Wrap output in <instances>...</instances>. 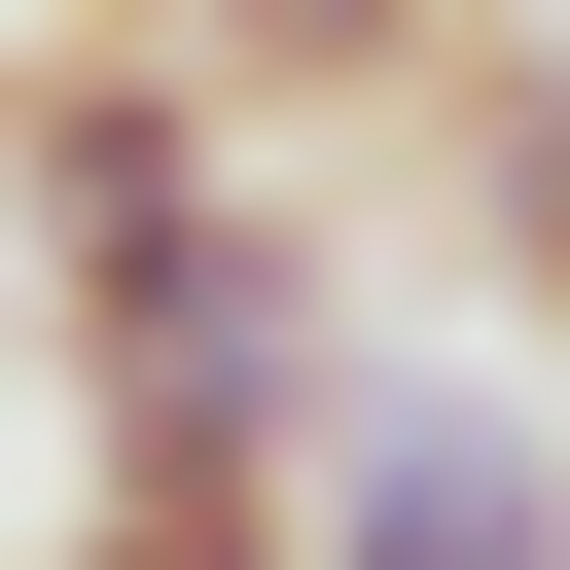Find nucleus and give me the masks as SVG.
<instances>
[{"label":"nucleus","mask_w":570,"mask_h":570,"mask_svg":"<svg viewBox=\"0 0 570 570\" xmlns=\"http://www.w3.org/2000/svg\"><path fill=\"white\" fill-rule=\"evenodd\" d=\"M71 570H321V499H71Z\"/></svg>","instance_id":"6"},{"label":"nucleus","mask_w":570,"mask_h":570,"mask_svg":"<svg viewBox=\"0 0 570 570\" xmlns=\"http://www.w3.org/2000/svg\"><path fill=\"white\" fill-rule=\"evenodd\" d=\"M178 71H214L249 142H285V107H428V71H463V0H178Z\"/></svg>","instance_id":"4"},{"label":"nucleus","mask_w":570,"mask_h":570,"mask_svg":"<svg viewBox=\"0 0 570 570\" xmlns=\"http://www.w3.org/2000/svg\"><path fill=\"white\" fill-rule=\"evenodd\" d=\"M0 36H178V0H0Z\"/></svg>","instance_id":"7"},{"label":"nucleus","mask_w":570,"mask_h":570,"mask_svg":"<svg viewBox=\"0 0 570 570\" xmlns=\"http://www.w3.org/2000/svg\"><path fill=\"white\" fill-rule=\"evenodd\" d=\"M321 570H570V392H499V356H356V428H321Z\"/></svg>","instance_id":"2"},{"label":"nucleus","mask_w":570,"mask_h":570,"mask_svg":"<svg viewBox=\"0 0 570 570\" xmlns=\"http://www.w3.org/2000/svg\"><path fill=\"white\" fill-rule=\"evenodd\" d=\"M428 142H463V249L570 321V71H499V36H463V71H428Z\"/></svg>","instance_id":"5"},{"label":"nucleus","mask_w":570,"mask_h":570,"mask_svg":"<svg viewBox=\"0 0 570 570\" xmlns=\"http://www.w3.org/2000/svg\"><path fill=\"white\" fill-rule=\"evenodd\" d=\"M36 321H71L107 499H321V428H356V249L285 214V142H249V178H178L142 249H71Z\"/></svg>","instance_id":"1"},{"label":"nucleus","mask_w":570,"mask_h":570,"mask_svg":"<svg viewBox=\"0 0 570 570\" xmlns=\"http://www.w3.org/2000/svg\"><path fill=\"white\" fill-rule=\"evenodd\" d=\"M178 178H249V107L178 71V36H0V249L71 285V249H142Z\"/></svg>","instance_id":"3"}]
</instances>
